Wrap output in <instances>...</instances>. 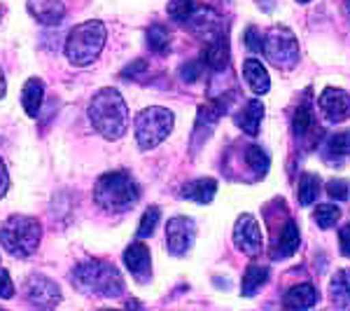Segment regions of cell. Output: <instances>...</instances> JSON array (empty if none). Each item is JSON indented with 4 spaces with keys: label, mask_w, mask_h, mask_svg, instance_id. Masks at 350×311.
<instances>
[{
    "label": "cell",
    "mask_w": 350,
    "mask_h": 311,
    "mask_svg": "<svg viewBox=\"0 0 350 311\" xmlns=\"http://www.w3.org/2000/svg\"><path fill=\"white\" fill-rule=\"evenodd\" d=\"M70 281L82 295L87 297H105L115 299L124 295V284L120 269L105 260H84L70 271Z\"/></svg>",
    "instance_id": "1"
},
{
    "label": "cell",
    "mask_w": 350,
    "mask_h": 311,
    "mask_svg": "<svg viewBox=\"0 0 350 311\" xmlns=\"http://www.w3.org/2000/svg\"><path fill=\"white\" fill-rule=\"evenodd\" d=\"M42 241V225L33 216H10L0 227V244L16 260H28L38 253Z\"/></svg>",
    "instance_id": "4"
},
{
    "label": "cell",
    "mask_w": 350,
    "mask_h": 311,
    "mask_svg": "<svg viewBox=\"0 0 350 311\" xmlns=\"http://www.w3.org/2000/svg\"><path fill=\"white\" fill-rule=\"evenodd\" d=\"M203 71H206V66H203L201 59L187 61V64L180 66V77H183V80L187 82V84H194V82H199L201 77H203Z\"/></svg>",
    "instance_id": "31"
},
{
    "label": "cell",
    "mask_w": 350,
    "mask_h": 311,
    "mask_svg": "<svg viewBox=\"0 0 350 311\" xmlns=\"http://www.w3.org/2000/svg\"><path fill=\"white\" fill-rule=\"evenodd\" d=\"M175 115L168 108L161 105H150V108L140 110L133 120V134L135 143L143 152L154 150L157 145H161L168 138V134L173 132Z\"/></svg>",
    "instance_id": "6"
},
{
    "label": "cell",
    "mask_w": 350,
    "mask_h": 311,
    "mask_svg": "<svg viewBox=\"0 0 350 311\" xmlns=\"http://www.w3.org/2000/svg\"><path fill=\"white\" fill-rule=\"evenodd\" d=\"M323 152H325L327 160L336 162L338 166H341V162L350 157V129H348V132H338L334 136H329ZM336 164H334V166H336Z\"/></svg>",
    "instance_id": "23"
},
{
    "label": "cell",
    "mask_w": 350,
    "mask_h": 311,
    "mask_svg": "<svg viewBox=\"0 0 350 311\" xmlns=\"http://www.w3.org/2000/svg\"><path fill=\"white\" fill-rule=\"evenodd\" d=\"M148 47L157 56H166L171 52V31L163 24H152L148 28Z\"/></svg>",
    "instance_id": "27"
},
{
    "label": "cell",
    "mask_w": 350,
    "mask_h": 311,
    "mask_svg": "<svg viewBox=\"0 0 350 311\" xmlns=\"http://www.w3.org/2000/svg\"><path fill=\"white\" fill-rule=\"evenodd\" d=\"M245 164L252 169V176L255 178H264L269 173V166H271V157L269 152L262 148V145H247L245 148Z\"/></svg>",
    "instance_id": "26"
},
{
    "label": "cell",
    "mask_w": 350,
    "mask_h": 311,
    "mask_svg": "<svg viewBox=\"0 0 350 311\" xmlns=\"http://www.w3.org/2000/svg\"><path fill=\"white\" fill-rule=\"evenodd\" d=\"M243 77H245V84L255 94L264 96V94L271 92L269 71L264 68V64L259 59H245V61H243Z\"/></svg>",
    "instance_id": "19"
},
{
    "label": "cell",
    "mask_w": 350,
    "mask_h": 311,
    "mask_svg": "<svg viewBox=\"0 0 350 311\" xmlns=\"http://www.w3.org/2000/svg\"><path fill=\"white\" fill-rule=\"evenodd\" d=\"M94 201L105 213H126L140 201V188L129 171H110L96 180Z\"/></svg>",
    "instance_id": "3"
},
{
    "label": "cell",
    "mask_w": 350,
    "mask_h": 311,
    "mask_svg": "<svg viewBox=\"0 0 350 311\" xmlns=\"http://www.w3.org/2000/svg\"><path fill=\"white\" fill-rule=\"evenodd\" d=\"M301 246V232H299V225L292 218L285 220V227L280 229L278 239H275L273 248H271V260L275 262H283V260H290Z\"/></svg>",
    "instance_id": "13"
},
{
    "label": "cell",
    "mask_w": 350,
    "mask_h": 311,
    "mask_svg": "<svg viewBox=\"0 0 350 311\" xmlns=\"http://www.w3.org/2000/svg\"><path fill=\"white\" fill-rule=\"evenodd\" d=\"M28 14L42 26H59L66 19L64 0H26Z\"/></svg>",
    "instance_id": "14"
},
{
    "label": "cell",
    "mask_w": 350,
    "mask_h": 311,
    "mask_svg": "<svg viewBox=\"0 0 350 311\" xmlns=\"http://www.w3.org/2000/svg\"><path fill=\"white\" fill-rule=\"evenodd\" d=\"M24 299L36 309H54L61 302V288L44 274H31L24 284Z\"/></svg>",
    "instance_id": "8"
},
{
    "label": "cell",
    "mask_w": 350,
    "mask_h": 311,
    "mask_svg": "<svg viewBox=\"0 0 350 311\" xmlns=\"http://www.w3.org/2000/svg\"><path fill=\"white\" fill-rule=\"evenodd\" d=\"M196 12V0H168V16L175 24H187Z\"/></svg>",
    "instance_id": "29"
},
{
    "label": "cell",
    "mask_w": 350,
    "mask_h": 311,
    "mask_svg": "<svg viewBox=\"0 0 350 311\" xmlns=\"http://www.w3.org/2000/svg\"><path fill=\"white\" fill-rule=\"evenodd\" d=\"M5 89H8V84H5V75H3V71H0V99L5 96Z\"/></svg>",
    "instance_id": "38"
},
{
    "label": "cell",
    "mask_w": 350,
    "mask_h": 311,
    "mask_svg": "<svg viewBox=\"0 0 350 311\" xmlns=\"http://www.w3.org/2000/svg\"><path fill=\"white\" fill-rule=\"evenodd\" d=\"M341 220V208L336 203H318L313 211V223L320 229H332L336 227V223Z\"/></svg>",
    "instance_id": "28"
},
{
    "label": "cell",
    "mask_w": 350,
    "mask_h": 311,
    "mask_svg": "<svg viewBox=\"0 0 350 311\" xmlns=\"http://www.w3.org/2000/svg\"><path fill=\"white\" fill-rule=\"evenodd\" d=\"M229 38L227 33H217L215 38H211V40L206 42V47H203V54H201V61L206 68H211V71L215 73H222L224 68L229 66Z\"/></svg>",
    "instance_id": "15"
},
{
    "label": "cell",
    "mask_w": 350,
    "mask_h": 311,
    "mask_svg": "<svg viewBox=\"0 0 350 311\" xmlns=\"http://www.w3.org/2000/svg\"><path fill=\"white\" fill-rule=\"evenodd\" d=\"M196 239V223L187 216H175L166 223V248L175 258L187 256Z\"/></svg>",
    "instance_id": "9"
},
{
    "label": "cell",
    "mask_w": 350,
    "mask_h": 311,
    "mask_svg": "<svg viewBox=\"0 0 350 311\" xmlns=\"http://www.w3.org/2000/svg\"><path fill=\"white\" fill-rule=\"evenodd\" d=\"M44 103V80L40 77H28L24 82V89H21V105H24L26 115L38 120Z\"/></svg>",
    "instance_id": "17"
},
{
    "label": "cell",
    "mask_w": 350,
    "mask_h": 311,
    "mask_svg": "<svg viewBox=\"0 0 350 311\" xmlns=\"http://www.w3.org/2000/svg\"><path fill=\"white\" fill-rule=\"evenodd\" d=\"M318 195H320V178H318V173H301V178H299V185H297L299 206L308 208L310 203L318 199Z\"/></svg>",
    "instance_id": "25"
},
{
    "label": "cell",
    "mask_w": 350,
    "mask_h": 311,
    "mask_svg": "<svg viewBox=\"0 0 350 311\" xmlns=\"http://www.w3.org/2000/svg\"><path fill=\"white\" fill-rule=\"evenodd\" d=\"M313 129H315V112H313V103H310V92H306L301 99V103H299L295 110L292 134H295L297 140H304L308 134H313Z\"/></svg>",
    "instance_id": "20"
},
{
    "label": "cell",
    "mask_w": 350,
    "mask_h": 311,
    "mask_svg": "<svg viewBox=\"0 0 350 311\" xmlns=\"http://www.w3.org/2000/svg\"><path fill=\"white\" fill-rule=\"evenodd\" d=\"M327 195L332 197V199L336 201H348L350 197V183L343 178H332L329 183H327Z\"/></svg>",
    "instance_id": "32"
},
{
    "label": "cell",
    "mask_w": 350,
    "mask_h": 311,
    "mask_svg": "<svg viewBox=\"0 0 350 311\" xmlns=\"http://www.w3.org/2000/svg\"><path fill=\"white\" fill-rule=\"evenodd\" d=\"M124 267L133 276L135 284L145 286L152 279V253L143 241H133L131 246L124 251Z\"/></svg>",
    "instance_id": "12"
},
{
    "label": "cell",
    "mask_w": 350,
    "mask_h": 311,
    "mask_svg": "<svg viewBox=\"0 0 350 311\" xmlns=\"http://www.w3.org/2000/svg\"><path fill=\"white\" fill-rule=\"evenodd\" d=\"M217 195V180L215 178H196L183 185L180 197L194 203H211Z\"/></svg>",
    "instance_id": "18"
},
{
    "label": "cell",
    "mask_w": 350,
    "mask_h": 311,
    "mask_svg": "<svg viewBox=\"0 0 350 311\" xmlns=\"http://www.w3.org/2000/svg\"><path fill=\"white\" fill-rule=\"evenodd\" d=\"M145 71H148V64H145L143 59H138V61H133V64H129L126 68H124L122 77H138V75H143Z\"/></svg>",
    "instance_id": "36"
},
{
    "label": "cell",
    "mask_w": 350,
    "mask_h": 311,
    "mask_svg": "<svg viewBox=\"0 0 350 311\" xmlns=\"http://www.w3.org/2000/svg\"><path fill=\"white\" fill-rule=\"evenodd\" d=\"M297 3H301V5H306V3H310V0H297Z\"/></svg>",
    "instance_id": "41"
},
{
    "label": "cell",
    "mask_w": 350,
    "mask_h": 311,
    "mask_svg": "<svg viewBox=\"0 0 350 311\" xmlns=\"http://www.w3.org/2000/svg\"><path fill=\"white\" fill-rule=\"evenodd\" d=\"M262 120H264V103L259 99L247 101V103L243 105V108L234 115L236 127H239L241 132L247 134V136H257L259 134Z\"/></svg>",
    "instance_id": "16"
},
{
    "label": "cell",
    "mask_w": 350,
    "mask_h": 311,
    "mask_svg": "<svg viewBox=\"0 0 350 311\" xmlns=\"http://www.w3.org/2000/svg\"><path fill=\"white\" fill-rule=\"evenodd\" d=\"M0 19H3V8H0Z\"/></svg>",
    "instance_id": "42"
},
{
    "label": "cell",
    "mask_w": 350,
    "mask_h": 311,
    "mask_svg": "<svg viewBox=\"0 0 350 311\" xmlns=\"http://www.w3.org/2000/svg\"><path fill=\"white\" fill-rule=\"evenodd\" d=\"M126 307H129V309H131V307H140V302H135V299H129Z\"/></svg>",
    "instance_id": "40"
},
{
    "label": "cell",
    "mask_w": 350,
    "mask_h": 311,
    "mask_svg": "<svg viewBox=\"0 0 350 311\" xmlns=\"http://www.w3.org/2000/svg\"><path fill=\"white\" fill-rule=\"evenodd\" d=\"M108 40V28L103 21H84V24L75 26L66 38V56L72 66L84 68L92 66L100 56Z\"/></svg>",
    "instance_id": "5"
},
{
    "label": "cell",
    "mask_w": 350,
    "mask_h": 311,
    "mask_svg": "<svg viewBox=\"0 0 350 311\" xmlns=\"http://www.w3.org/2000/svg\"><path fill=\"white\" fill-rule=\"evenodd\" d=\"M0 297L3 299H12L14 297V284L10 279V274L5 269H0Z\"/></svg>",
    "instance_id": "34"
},
{
    "label": "cell",
    "mask_w": 350,
    "mask_h": 311,
    "mask_svg": "<svg viewBox=\"0 0 350 311\" xmlns=\"http://www.w3.org/2000/svg\"><path fill=\"white\" fill-rule=\"evenodd\" d=\"M338 251H341L343 258L350 260V225H343L338 229Z\"/></svg>",
    "instance_id": "35"
},
{
    "label": "cell",
    "mask_w": 350,
    "mask_h": 311,
    "mask_svg": "<svg viewBox=\"0 0 350 311\" xmlns=\"http://www.w3.org/2000/svg\"><path fill=\"white\" fill-rule=\"evenodd\" d=\"M329 299L338 309H350V269H338L329 279Z\"/></svg>",
    "instance_id": "22"
},
{
    "label": "cell",
    "mask_w": 350,
    "mask_h": 311,
    "mask_svg": "<svg viewBox=\"0 0 350 311\" xmlns=\"http://www.w3.org/2000/svg\"><path fill=\"white\" fill-rule=\"evenodd\" d=\"M269 267H262V264H250L243 274V281H241V293L243 297H255L257 290L262 286H267L269 281Z\"/></svg>",
    "instance_id": "24"
},
{
    "label": "cell",
    "mask_w": 350,
    "mask_h": 311,
    "mask_svg": "<svg viewBox=\"0 0 350 311\" xmlns=\"http://www.w3.org/2000/svg\"><path fill=\"white\" fill-rule=\"evenodd\" d=\"M89 122L105 140H120L129 129V108L120 89L103 87L89 103Z\"/></svg>",
    "instance_id": "2"
},
{
    "label": "cell",
    "mask_w": 350,
    "mask_h": 311,
    "mask_svg": "<svg viewBox=\"0 0 350 311\" xmlns=\"http://www.w3.org/2000/svg\"><path fill=\"white\" fill-rule=\"evenodd\" d=\"M318 110L329 124L350 120V94L341 87H327L318 96Z\"/></svg>",
    "instance_id": "11"
},
{
    "label": "cell",
    "mask_w": 350,
    "mask_h": 311,
    "mask_svg": "<svg viewBox=\"0 0 350 311\" xmlns=\"http://www.w3.org/2000/svg\"><path fill=\"white\" fill-rule=\"evenodd\" d=\"M343 12H346V16L350 19V0H343Z\"/></svg>",
    "instance_id": "39"
},
{
    "label": "cell",
    "mask_w": 350,
    "mask_h": 311,
    "mask_svg": "<svg viewBox=\"0 0 350 311\" xmlns=\"http://www.w3.org/2000/svg\"><path fill=\"white\" fill-rule=\"evenodd\" d=\"M234 246L247 258H257L259 253H262V246H264L262 229H259V223L252 213H243V216H239V220H236Z\"/></svg>",
    "instance_id": "10"
},
{
    "label": "cell",
    "mask_w": 350,
    "mask_h": 311,
    "mask_svg": "<svg viewBox=\"0 0 350 311\" xmlns=\"http://www.w3.org/2000/svg\"><path fill=\"white\" fill-rule=\"evenodd\" d=\"M262 52L271 61V66L280 71H295L299 64V40L287 26H273L264 33Z\"/></svg>",
    "instance_id": "7"
},
{
    "label": "cell",
    "mask_w": 350,
    "mask_h": 311,
    "mask_svg": "<svg viewBox=\"0 0 350 311\" xmlns=\"http://www.w3.org/2000/svg\"><path fill=\"white\" fill-rule=\"evenodd\" d=\"M159 220H161V208L150 206L148 211L143 213V218H140V225H138L135 236H138V239H148V236H152L157 229V225H159Z\"/></svg>",
    "instance_id": "30"
},
{
    "label": "cell",
    "mask_w": 350,
    "mask_h": 311,
    "mask_svg": "<svg viewBox=\"0 0 350 311\" xmlns=\"http://www.w3.org/2000/svg\"><path fill=\"white\" fill-rule=\"evenodd\" d=\"M318 288L313 284H299L292 286L290 290L283 295V307L285 309H310L318 304Z\"/></svg>",
    "instance_id": "21"
},
{
    "label": "cell",
    "mask_w": 350,
    "mask_h": 311,
    "mask_svg": "<svg viewBox=\"0 0 350 311\" xmlns=\"http://www.w3.org/2000/svg\"><path fill=\"white\" fill-rule=\"evenodd\" d=\"M262 40H264V36L259 33V28L257 26H250L247 28V33H245V47L250 49V52H262Z\"/></svg>",
    "instance_id": "33"
},
{
    "label": "cell",
    "mask_w": 350,
    "mask_h": 311,
    "mask_svg": "<svg viewBox=\"0 0 350 311\" xmlns=\"http://www.w3.org/2000/svg\"><path fill=\"white\" fill-rule=\"evenodd\" d=\"M10 190V173H8V166H5L3 157H0V199L8 195Z\"/></svg>",
    "instance_id": "37"
}]
</instances>
